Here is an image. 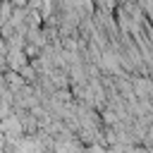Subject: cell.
I'll list each match as a JSON object with an SVG mask.
<instances>
[{
	"label": "cell",
	"instance_id": "6da1fadb",
	"mask_svg": "<svg viewBox=\"0 0 153 153\" xmlns=\"http://www.w3.org/2000/svg\"><path fill=\"white\" fill-rule=\"evenodd\" d=\"M0 131L5 134V136H10L12 141H17V136L22 134V124H19V117H5V120H0Z\"/></svg>",
	"mask_w": 153,
	"mask_h": 153
}]
</instances>
